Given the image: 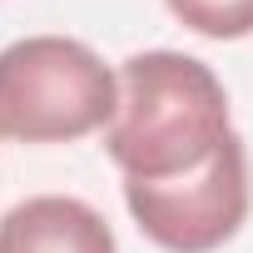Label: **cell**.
I'll use <instances>...</instances> for the list:
<instances>
[{
	"mask_svg": "<svg viewBox=\"0 0 253 253\" xmlns=\"http://www.w3.org/2000/svg\"><path fill=\"white\" fill-rule=\"evenodd\" d=\"M233 134L218 75L179 50H144L119 65V109L104 129L124 179H179Z\"/></svg>",
	"mask_w": 253,
	"mask_h": 253,
	"instance_id": "1",
	"label": "cell"
},
{
	"mask_svg": "<svg viewBox=\"0 0 253 253\" xmlns=\"http://www.w3.org/2000/svg\"><path fill=\"white\" fill-rule=\"evenodd\" d=\"M139 233L164 253H213L248 218V154L243 139L228 134L209 164L179 179H124Z\"/></svg>",
	"mask_w": 253,
	"mask_h": 253,
	"instance_id": "3",
	"label": "cell"
},
{
	"mask_svg": "<svg viewBox=\"0 0 253 253\" xmlns=\"http://www.w3.org/2000/svg\"><path fill=\"white\" fill-rule=\"evenodd\" d=\"M0 253H119L99 209L70 194H40L0 218Z\"/></svg>",
	"mask_w": 253,
	"mask_h": 253,
	"instance_id": "4",
	"label": "cell"
},
{
	"mask_svg": "<svg viewBox=\"0 0 253 253\" xmlns=\"http://www.w3.org/2000/svg\"><path fill=\"white\" fill-rule=\"evenodd\" d=\"M119 109L109 65L65 35H30L0 50V139L65 144L84 139Z\"/></svg>",
	"mask_w": 253,
	"mask_h": 253,
	"instance_id": "2",
	"label": "cell"
},
{
	"mask_svg": "<svg viewBox=\"0 0 253 253\" xmlns=\"http://www.w3.org/2000/svg\"><path fill=\"white\" fill-rule=\"evenodd\" d=\"M179 25L204 40H243L253 35V0H169Z\"/></svg>",
	"mask_w": 253,
	"mask_h": 253,
	"instance_id": "5",
	"label": "cell"
}]
</instances>
